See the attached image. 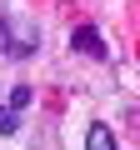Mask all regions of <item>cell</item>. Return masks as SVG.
Here are the masks:
<instances>
[{
    "label": "cell",
    "mask_w": 140,
    "mask_h": 150,
    "mask_svg": "<svg viewBox=\"0 0 140 150\" xmlns=\"http://www.w3.org/2000/svg\"><path fill=\"white\" fill-rule=\"evenodd\" d=\"M85 150H115V135H110L105 125H90V140H85Z\"/></svg>",
    "instance_id": "2"
},
{
    "label": "cell",
    "mask_w": 140,
    "mask_h": 150,
    "mask_svg": "<svg viewBox=\"0 0 140 150\" xmlns=\"http://www.w3.org/2000/svg\"><path fill=\"white\" fill-rule=\"evenodd\" d=\"M20 105H30V90H25V85H15V90H10V110H20Z\"/></svg>",
    "instance_id": "3"
},
{
    "label": "cell",
    "mask_w": 140,
    "mask_h": 150,
    "mask_svg": "<svg viewBox=\"0 0 140 150\" xmlns=\"http://www.w3.org/2000/svg\"><path fill=\"white\" fill-rule=\"evenodd\" d=\"M15 125H20V120H15V110H0V135H10Z\"/></svg>",
    "instance_id": "4"
},
{
    "label": "cell",
    "mask_w": 140,
    "mask_h": 150,
    "mask_svg": "<svg viewBox=\"0 0 140 150\" xmlns=\"http://www.w3.org/2000/svg\"><path fill=\"white\" fill-rule=\"evenodd\" d=\"M70 45H75V50H85V55H95V60H105V40H100L90 25H80L75 35H70Z\"/></svg>",
    "instance_id": "1"
}]
</instances>
